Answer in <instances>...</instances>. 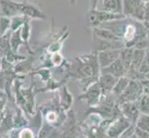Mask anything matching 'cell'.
Returning <instances> with one entry per match:
<instances>
[{
	"label": "cell",
	"instance_id": "1",
	"mask_svg": "<svg viewBox=\"0 0 149 138\" xmlns=\"http://www.w3.org/2000/svg\"><path fill=\"white\" fill-rule=\"evenodd\" d=\"M87 21L91 25L92 28L99 27L100 25L106 22L113 21V20L125 19L126 17L123 14H112L104 11L101 9H91L87 14Z\"/></svg>",
	"mask_w": 149,
	"mask_h": 138
},
{
	"label": "cell",
	"instance_id": "2",
	"mask_svg": "<svg viewBox=\"0 0 149 138\" xmlns=\"http://www.w3.org/2000/svg\"><path fill=\"white\" fill-rule=\"evenodd\" d=\"M143 94V88L141 82L137 80H131L129 86L125 91L118 98L120 105L125 102H136L139 101Z\"/></svg>",
	"mask_w": 149,
	"mask_h": 138
},
{
	"label": "cell",
	"instance_id": "3",
	"mask_svg": "<svg viewBox=\"0 0 149 138\" xmlns=\"http://www.w3.org/2000/svg\"><path fill=\"white\" fill-rule=\"evenodd\" d=\"M132 124L124 116H120L118 119L112 121L107 131L109 138H120V136Z\"/></svg>",
	"mask_w": 149,
	"mask_h": 138
},
{
	"label": "cell",
	"instance_id": "4",
	"mask_svg": "<svg viewBox=\"0 0 149 138\" xmlns=\"http://www.w3.org/2000/svg\"><path fill=\"white\" fill-rule=\"evenodd\" d=\"M20 15H23L25 17H28L31 19H45L47 16L42 11L38 6L34 4L28 2L27 0H24L22 2V8H20Z\"/></svg>",
	"mask_w": 149,
	"mask_h": 138
},
{
	"label": "cell",
	"instance_id": "5",
	"mask_svg": "<svg viewBox=\"0 0 149 138\" xmlns=\"http://www.w3.org/2000/svg\"><path fill=\"white\" fill-rule=\"evenodd\" d=\"M0 8H1V17L11 19L20 15L22 2H16L13 0H0Z\"/></svg>",
	"mask_w": 149,
	"mask_h": 138
},
{
	"label": "cell",
	"instance_id": "6",
	"mask_svg": "<svg viewBox=\"0 0 149 138\" xmlns=\"http://www.w3.org/2000/svg\"><path fill=\"white\" fill-rule=\"evenodd\" d=\"M122 115L129 121L132 124H136L140 116V110L136 102H125L120 105Z\"/></svg>",
	"mask_w": 149,
	"mask_h": 138
},
{
	"label": "cell",
	"instance_id": "7",
	"mask_svg": "<svg viewBox=\"0 0 149 138\" xmlns=\"http://www.w3.org/2000/svg\"><path fill=\"white\" fill-rule=\"evenodd\" d=\"M101 96H102V91L100 89V86L98 84V81H97L96 83L93 84L86 90V92L84 95H81L79 97V100H81V99L86 100L89 106L94 107L99 104Z\"/></svg>",
	"mask_w": 149,
	"mask_h": 138
},
{
	"label": "cell",
	"instance_id": "8",
	"mask_svg": "<svg viewBox=\"0 0 149 138\" xmlns=\"http://www.w3.org/2000/svg\"><path fill=\"white\" fill-rule=\"evenodd\" d=\"M120 51L121 50H109L97 53V61H98L100 69L107 67L119 59L120 56Z\"/></svg>",
	"mask_w": 149,
	"mask_h": 138
},
{
	"label": "cell",
	"instance_id": "9",
	"mask_svg": "<svg viewBox=\"0 0 149 138\" xmlns=\"http://www.w3.org/2000/svg\"><path fill=\"white\" fill-rule=\"evenodd\" d=\"M119 78H115L110 74H101L98 78V84L102 91L103 96H107V94H111L114 87Z\"/></svg>",
	"mask_w": 149,
	"mask_h": 138
},
{
	"label": "cell",
	"instance_id": "10",
	"mask_svg": "<svg viewBox=\"0 0 149 138\" xmlns=\"http://www.w3.org/2000/svg\"><path fill=\"white\" fill-rule=\"evenodd\" d=\"M101 71L102 74H110L117 78L125 76V74L127 73V69L120 58L116 60L114 63L111 64L109 66H107V67L101 69Z\"/></svg>",
	"mask_w": 149,
	"mask_h": 138
},
{
	"label": "cell",
	"instance_id": "11",
	"mask_svg": "<svg viewBox=\"0 0 149 138\" xmlns=\"http://www.w3.org/2000/svg\"><path fill=\"white\" fill-rule=\"evenodd\" d=\"M101 10L112 14H123L122 0H103Z\"/></svg>",
	"mask_w": 149,
	"mask_h": 138
},
{
	"label": "cell",
	"instance_id": "12",
	"mask_svg": "<svg viewBox=\"0 0 149 138\" xmlns=\"http://www.w3.org/2000/svg\"><path fill=\"white\" fill-rule=\"evenodd\" d=\"M93 35L96 38L106 41H121V39L118 37L115 33H113L111 30L101 27L93 28Z\"/></svg>",
	"mask_w": 149,
	"mask_h": 138
},
{
	"label": "cell",
	"instance_id": "13",
	"mask_svg": "<svg viewBox=\"0 0 149 138\" xmlns=\"http://www.w3.org/2000/svg\"><path fill=\"white\" fill-rule=\"evenodd\" d=\"M72 96L67 89L66 86H62L59 91V105L62 110H69L72 104Z\"/></svg>",
	"mask_w": 149,
	"mask_h": 138
},
{
	"label": "cell",
	"instance_id": "14",
	"mask_svg": "<svg viewBox=\"0 0 149 138\" xmlns=\"http://www.w3.org/2000/svg\"><path fill=\"white\" fill-rule=\"evenodd\" d=\"M123 1V15L126 18L132 19L137 8L140 6L143 0H122ZM145 2V1H143Z\"/></svg>",
	"mask_w": 149,
	"mask_h": 138
},
{
	"label": "cell",
	"instance_id": "15",
	"mask_svg": "<svg viewBox=\"0 0 149 138\" xmlns=\"http://www.w3.org/2000/svg\"><path fill=\"white\" fill-rule=\"evenodd\" d=\"M31 19H29L28 17H26V19H25V22L22 25V27L20 28V36H22V39L25 43V47L28 50V52L30 54H33L32 51L30 50V46H29V41H30V37H31V32H32V25H31Z\"/></svg>",
	"mask_w": 149,
	"mask_h": 138
},
{
	"label": "cell",
	"instance_id": "16",
	"mask_svg": "<svg viewBox=\"0 0 149 138\" xmlns=\"http://www.w3.org/2000/svg\"><path fill=\"white\" fill-rule=\"evenodd\" d=\"M12 32L8 30V32L0 36V54L3 57H5L8 53L11 52V46H10V36H11Z\"/></svg>",
	"mask_w": 149,
	"mask_h": 138
},
{
	"label": "cell",
	"instance_id": "17",
	"mask_svg": "<svg viewBox=\"0 0 149 138\" xmlns=\"http://www.w3.org/2000/svg\"><path fill=\"white\" fill-rule=\"evenodd\" d=\"M130 81H131V79L129 78H127V76H122V78H120L119 79H118L114 89H113V90L111 92V94L113 96H116L119 98L123 92L125 91L127 87L129 86Z\"/></svg>",
	"mask_w": 149,
	"mask_h": 138
},
{
	"label": "cell",
	"instance_id": "18",
	"mask_svg": "<svg viewBox=\"0 0 149 138\" xmlns=\"http://www.w3.org/2000/svg\"><path fill=\"white\" fill-rule=\"evenodd\" d=\"M32 65H33V58L28 57L23 61H20V62L15 64L14 72L16 75L29 73L32 70Z\"/></svg>",
	"mask_w": 149,
	"mask_h": 138
},
{
	"label": "cell",
	"instance_id": "19",
	"mask_svg": "<svg viewBox=\"0 0 149 138\" xmlns=\"http://www.w3.org/2000/svg\"><path fill=\"white\" fill-rule=\"evenodd\" d=\"M22 45L25 46V43L20 36V29H19L16 32H13L10 36V46H11L12 52L19 54V49Z\"/></svg>",
	"mask_w": 149,
	"mask_h": 138
},
{
	"label": "cell",
	"instance_id": "20",
	"mask_svg": "<svg viewBox=\"0 0 149 138\" xmlns=\"http://www.w3.org/2000/svg\"><path fill=\"white\" fill-rule=\"evenodd\" d=\"M25 19H26V17L23 16V15H18V16L11 18L10 19V20H11V22H10V30L13 32L20 29L24 24Z\"/></svg>",
	"mask_w": 149,
	"mask_h": 138
},
{
	"label": "cell",
	"instance_id": "21",
	"mask_svg": "<svg viewBox=\"0 0 149 138\" xmlns=\"http://www.w3.org/2000/svg\"><path fill=\"white\" fill-rule=\"evenodd\" d=\"M135 127L142 131L149 133V115L141 113L135 124Z\"/></svg>",
	"mask_w": 149,
	"mask_h": 138
},
{
	"label": "cell",
	"instance_id": "22",
	"mask_svg": "<svg viewBox=\"0 0 149 138\" xmlns=\"http://www.w3.org/2000/svg\"><path fill=\"white\" fill-rule=\"evenodd\" d=\"M137 104L141 113L149 115V95L143 94L140 100L137 102Z\"/></svg>",
	"mask_w": 149,
	"mask_h": 138
},
{
	"label": "cell",
	"instance_id": "23",
	"mask_svg": "<svg viewBox=\"0 0 149 138\" xmlns=\"http://www.w3.org/2000/svg\"><path fill=\"white\" fill-rule=\"evenodd\" d=\"M32 75H38L42 81L45 83H48L49 81L51 80V73H50V70L47 68H43V69H40L36 72L33 73Z\"/></svg>",
	"mask_w": 149,
	"mask_h": 138
},
{
	"label": "cell",
	"instance_id": "24",
	"mask_svg": "<svg viewBox=\"0 0 149 138\" xmlns=\"http://www.w3.org/2000/svg\"><path fill=\"white\" fill-rule=\"evenodd\" d=\"M51 61H52L53 65L56 66H60L63 64V56L59 53H56L53 54L52 56H51Z\"/></svg>",
	"mask_w": 149,
	"mask_h": 138
},
{
	"label": "cell",
	"instance_id": "25",
	"mask_svg": "<svg viewBox=\"0 0 149 138\" xmlns=\"http://www.w3.org/2000/svg\"><path fill=\"white\" fill-rule=\"evenodd\" d=\"M147 30H149V2H146V15H145V21L143 22Z\"/></svg>",
	"mask_w": 149,
	"mask_h": 138
},
{
	"label": "cell",
	"instance_id": "26",
	"mask_svg": "<svg viewBox=\"0 0 149 138\" xmlns=\"http://www.w3.org/2000/svg\"><path fill=\"white\" fill-rule=\"evenodd\" d=\"M134 133L138 138H149V133L142 131L135 126H134Z\"/></svg>",
	"mask_w": 149,
	"mask_h": 138
},
{
	"label": "cell",
	"instance_id": "27",
	"mask_svg": "<svg viewBox=\"0 0 149 138\" xmlns=\"http://www.w3.org/2000/svg\"><path fill=\"white\" fill-rule=\"evenodd\" d=\"M69 1L71 5H74L76 3V0H69ZM96 4H97V0H91V5H92L91 9H96Z\"/></svg>",
	"mask_w": 149,
	"mask_h": 138
},
{
	"label": "cell",
	"instance_id": "28",
	"mask_svg": "<svg viewBox=\"0 0 149 138\" xmlns=\"http://www.w3.org/2000/svg\"><path fill=\"white\" fill-rule=\"evenodd\" d=\"M2 59H3V56L0 54V72H1V69H2Z\"/></svg>",
	"mask_w": 149,
	"mask_h": 138
},
{
	"label": "cell",
	"instance_id": "29",
	"mask_svg": "<svg viewBox=\"0 0 149 138\" xmlns=\"http://www.w3.org/2000/svg\"><path fill=\"white\" fill-rule=\"evenodd\" d=\"M0 138H9V136L8 135H2L1 136H0Z\"/></svg>",
	"mask_w": 149,
	"mask_h": 138
},
{
	"label": "cell",
	"instance_id": "30",
	"mask_svg": "<svg viewBox=\"0 0 149 138\" xmlns=\"http://www.w3.org/2000/svg\"><path fill=\"white\" fill-rule=\"evenodd\" d=\"M79 138H88V137H87L85 135H81L79 136Z\"/></svg>",
	"mask_w": 149,
	"mask_h": 138
},
{
	"label": "cell",
	"instance_id": "31",
	"mask_svg": "<svg viewBox=\"0 0 149 138\" xmlns=\"http://www.w3.org/2000/svg\"><path fill=\"white\" fill-rule=\"evenodd\" d=\"M146 38H147V41L149 42V30H147V33H146Z\"/></svg>",
	"mask_w": 149,
	"mask_h": 138
},
{
	"label": "cell",
	"instance_id": "32",
	"mask_svg": "<svg viewBox=\"0 0 149 138\" xmlns=\"http://www.w3.org/2000/svg\"><path fill=\"white\" fill-rule=\"evenodd\" d=\"M0 17H1V8H0Z\"/></svg>",
	"mask_w": 149,
	"mask_h": 138
},
{
	"label": "cell",
	"instance_id": "33",
	"mask_svg": "<svg viewBox=\"0 0 149 138\" xmlns=\"http://www.w3.org/2000/svg\"><path fill=\"white\" fill-rule=\"evenodd\" d=\"M143 1H145V2H146V1H147V0H143Z\"/></svg>",
	"mask_w": 149,
	"mask_h": 138
},
{
	"label": "cell",
	"instance_id": "34",
	"mask_svg": "<svg viewBox=\"0 0 149 138\" xmlns=\"http://www.w3.org/2000/svg\"><path fill=\"white\" fill-rule=\"evenodd\" d=\"M147 2H149V0H147Z\"/></svg>",
	"mask_w": 149,
	"mask_h": 138
}]
</instances>
